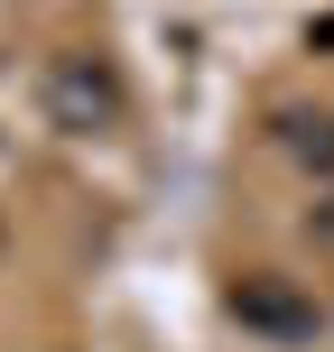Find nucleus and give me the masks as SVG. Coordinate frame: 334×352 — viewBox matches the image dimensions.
Masks as SVG:
<instances>
[{
    "label": "nucleus",
    "mask_w": 334,
    "mask_h": 352,
    "mask_svg": "<svg viewBox=\"0 0 334 352\" xmlns=\"http://www.w3.org/2000/svg\"><path fill=\"white\" fill-rule=\"evenodd\" d=\"M47 121L74 130V140L121 121V84H112L103 56H56V65H47Z\"/></svg>",
    "instance_id": "obj_1"
},
{
    "label": "nucleus",
    "mask_w": 334,
    "mask_h": 352,
    "mask_svg": "<svg viewBox=\"0 0 334 352\" xmlns=\"http://www.w3.org/2000/svg\"><path fill=\"white\" fill-rule=\"evenodd\" d=\"M232 316H242L251 324V334H279V343H306V334H316V297H298V287H288V278H269V269H251V278H232Z\"/></svg>",
    "instance_id": "obj_2"
},
{
    "label": "nucleus",
    "mask_w": 334,
    "mask_h": 352,
    "mask_svg": "<svg viewBox=\"0 0 334 352\" xmlns=\"http://www.w3.org/2000/svg\"><path fill=\"white\" fill-rule=\"evenodd\" d=\"M279 130H288V148H298L306 167H325V176H334V111H288Z\"/></svg>",
    "instance_id": "obj_3"
},
{
    "label": "nucleus",
    "mask_w": 334,
    "mask_h": 352,
    "mask_svg": "<svg viewBox=\"0 0 334 352\" xmlns=\"http://www.w3.org/2000/svg\"><path fill=\"white\" fill-rule=\"evenodd\" d=\"M316 223H325V232H334V204H325V213H316Z\"/></svg>",
    "instance_id": "obj_4"
}]
</instances>
